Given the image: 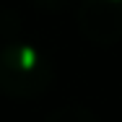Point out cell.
<instances>
[{
	"label": "cell",
	"mask_w": 122,
	"mask_h": 122,
	"mask_svg": "<svg viewBox=\"0 0 122 122\" xmlns=\"http://www.w3.org/2000/svg\"><path fill=\"white\" fill-rule=\"evenodd\" d=\"M78 29L94 44H114L122 39V0H83L78 8Z\"/></svg>",
	"instance_id": "cell-2"
},
{
	"label": "cell",
	"mask_w": 122,
	"mask_h": 122,
	"mask_svg": "<svg viewBox=\"0 0 122 122\" xmlns=\"http://www.w3.org/2000/svg\"><path fill=\"white\" fill-rule=\"evenodd\" d=\"M52 62L31 44L10 42L0 49V91L13 99L42 96L52 83Z\"/></svg>",
	"instance_id": "cell-1"
},
{
	"label": "cell",
	"mask_w": 122,
	"mask_h": 122,
	"mask_svg": "<svg viewBox=\"0 0 122 122\" xmlns=\"http://www.w3.org/2000/svg\"><path fill=\"white\" fill-rule=\"evenodd\" d=\"M39 8H44V10H57V8H62V5H68V0H34Z\"/></svg>",
	"instance_id": "cell-4"
},
{
	"label": "cell",
	"mask_w": 122,
	"mask_h": 122,
	"mask_svg": "<svg viewBox=\"0 0 122 122\" xmlns=\"http://www.w3.org/2000/svg\"><path fill=\"white\" fill-rule=\"evenodd\" d=\"M44 122H99L96 114L86 107H78V104H70V107H62L57 112H52Z\"/></svg>",
	"instance_id": "cell-3"
}]
</instances>
